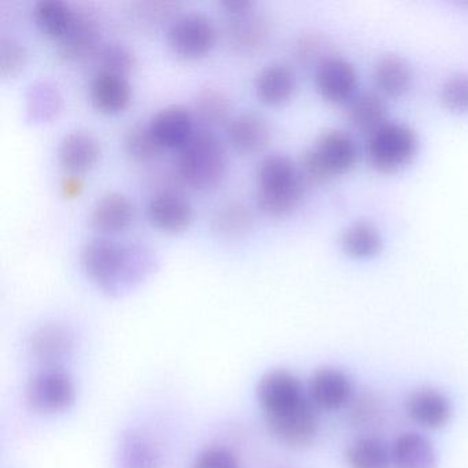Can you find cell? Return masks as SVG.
<instances>
[{"instance_id":"ffe728a7","label":"cell","mask_w":468,"mask_h":468,"mask_svg":"<svg viewBox=\"0 0 468 468\" xmlns=\"http://www.w3.org/2000/svg\"><path fill=\"white\" fill-rule=\"evenodd\" d=\"M133 220V204L127 197L120 193H108L98 198L90 216L92 229L101 234L124 231Z\"/></svg>"},{"instance_id":"8992f818","label":"cell","mask_w":468,"mask_h":468,"mask_svg":"<svg viewBox=\"0 0 468 468\" xmlns=\"http://www.w3.org/2000/svg\"><path fill=\"white\" fill-rule=\"evenodd\" d=\"M419 139L415 131L402 122H386L367 139L368 163L378 171L394 172L404 168L415 157Z\"/></svg>"},{"instance_id":"8d00e7d4","label":"cell","mask_w":468,"mask_h":468,"mask_svg":"<svg viewBox=\"0 0 468 468\" xmlns=\"http://www.w3.org/2000/svg\"><path fill=\"white\" fill-rule=\"evenodd\" d=\"M320 50H322V42H320L319 37H314V35H305L295 43V58L300 64H311L312 61L317 58Z\"/></svg>"},{"instance_id":"d6a6232c","label":"cell","mask_w":468,"mask_h":468,"mask_svg":"<svg viewBox=\"0 0 468 468\" xmlns=\"http://www.w3.org/2000/svg\"><path fill=\"white\" fill-rule=\"evenodd\" d=\"M59 98L57 90L48 84H37L32 87L28 97V112L32 119L48 122L59 111Z\"/></svg>"},{"instance_id":"52a82bcc","label":"cell","mask_w":468,"mask_h":468,"mask_svg":"<svg viewBox=\"0 0 468 468\" xmlns=\"http://www.w3.org/2000/svg\"><path fill=\"white\" fill-rule=\"evenodd\" d=\"M24 397L34 412L45 415L65 412L75 404V383L67 372L48 367L29 378Z\"/></svg>"},{"instance_id":"9c48e42d","label":"cell","mask_w":468,"mask_h":468,"mask_svg":"<svg viewBox=\"0 0 468 468\" xmlns=\"http://www.w3.org/2000/svg\"><path fill=\"white\" fill-rule=\"evenodd\" d=\"M101 32L94 10L78 6L68 34L58 42V54L65 61L92 59L101 48Z\"/></svg>"},{"instance_id":"4dcf8cb0","label":"cell","mask_w":468,"mask_h":468,"mask_svg":"<svg viewBox=\"0 0 468 468\" xmlns=\"http://www.w3.org/2000/svg\"><path fill=\"white\" fill-rule=\"evenodd\" d=\"M122 146L128 157L133 158L136 163H149L155 160L164 150L153 135L150 125L142 124V122H136L125 131Z\"/></svg>"},{"instance_id":"277c9868","label":"cell","mask_w":468,"mask_h":468,"mask_svg":"<svg viewBox=\"0 0 468 468\" xmlns=\"http://www.w3.org/2000/svg\"><path fill=\"white\" fill-rule=\"evenodd\" d=\"M226 172L224 144L213 131L197 128L177 154V179L191 190L209 191L221 185Z\"/></svg>"},{"instance_id":"6da1fadb","label":"cell","mask_w":468,"mask_h":468,"mask_svg":"<svg viewBox=\"0 0 468 468\" xmlns=\"http://www.w3.org/2000/svg\"><path fill=\"white\" fill-rule=\"evenodd\" d=\"M257 399L271 434L284 445H311L319 416L303 382L287 369H272L257 385Z\"/></svg>"},{"instance_id":"cb8c5ba5","label":"cell","mask_w":468,"mask_h":468,"mask_svg":"<svg viewBox=\"0 0 468 468\" xmlns=\"http://www.w3.org/2000/svg\"><path fill=\"white\" fill-rule=\"evenodd\" d=\"M374 80L383 94L399 97L412 86V68L402 57L388 54L375 65Z\"/></svg>"},{"instance_id":"4316f807","label":"cell","mask_w":468,"mask_h":468,"mask_svg":"<svg viewBox=\"0 0 468 468\" xmlns=\"http://www.w3.org/2000/svg\"><path fill=\"white\" fill-rule=\"evenodd\" d=\"M34 18L46 37L59 42L72 26L75 9L62 0H40L35 5Z\"/></svg>"},{"instance_id":"e575fe53","label":"cell","mask_w":468,"mask_h":468,"mask_svg":"<svg viewBox=\"0 0 468 468\" xmlns=\"http://www.w3.org/2000/svg\"><path fill=\"white\" fill-rule=\"evenodd\" d=\"M27 50L17 40L4 37L0 42V73L5 79L16 78L26 67Z\"/></svg>"},{"instance_id":"7c38bea8","label":"cell","mask_w":468,"mask_h":468,"mask_svg":"<svg viewBox=\"0 0 468 468\" xmlns=\"http://www.w3.org/2000/svg\"><path fill=\"white\" fill-rule=\"evenodd\" d=\"M149 125L163 149H182L197 131L193 112L180 105L161 109L152 117Z\"/></svg>"},{"instance_id":"603a6c76","label":"cell","mask_w":468,"mask_h":468,"mask_svg":"<svg viewBox=\"0 0 468 468\" xmlns=\"http://www.w3.org/2000/svg\"><path fill=\"white\" fill-rule=\"evenodd\" d=\"M254 90L260 102L268 106L283 105L294 94V72L284 64L268 65L256 76Z\"/></svg>"},{"instance_id":"4fadbf2b","label":"cell","mask_w":468,"mask_h":468,"mask_svg":"<svg viewBox=\"0 0 468 468\" xmlns=\"http://www.w3.org/2000/svg\"><path fill=\"white\" fill-rule=\"evenodd\" d=\"M270 23L264 16L250 10L243 15L231 16L227 23L226 37L235 53L256 56L270 40Z\"/></svg>"},{"instance_id":"7a4b0ae2","label":"cell","mask_w":468,"mask_h":468,"mask_svg":"<svg viewBox=\"0 0 468 468\" xmlns=\"http://www.w3.org/2000/svg\"><path fill=\"white\" fill-rule=\"evenodd\" d=\"M80 261L87 278L109 295H120L136 286L152 264L138 246L119 245L103 238L84 245Z\"/></svg>"},{"instance_id":"d6986e66","label":"cell","mask_w":468,"mask_h":468,"mask_svg":"<svg viewBox=\"0 0 468 468\" xmlns=\"http://www.w3.org/2000/svg\"><path fill=\"white\" fill-rule=\"evenodd\" d=\"M100 154L97 139L80 131L65 135L58 147L59 164L69 175L76 176L94 168L100 160Z\"/></svg>"},{"instance_id":"d590c367","label":"cell","mask_w":468,"mask_h":468,"mask_svg":"<svg viewBox=\"0 0 468 468\" xmlns=\"http://www.w3.org/2000/svg\"><path fill=\"white\" fill-rule=\"evenodd\" d=\"M193 468H240L239 462L232 452L226 448L205 449L199 453Z\"/></svg>"},{"instance_id":"5b68a950","label":"cell","mask_w":468,"mask_h":468,"mask_svg":"<svg viewBox=\"0 0 468 468\" xmlns=\"http://www.w3.org/2000/svg\"><path fill=\"white\" fill-rule=\"evenodd\" d=\"M357 155V144L349 133L328 130L320 133L312 149L303 153L298 165L308 185H319L352 169Z\"/></svg>"},{"instance_id":"60d3db41","label":"cell","mask_w":468,"mask_h":468,"mask_svg":"<svg viewBox=\"0 0 468 468\" xmlns=\"http://www.w3.org/2000/svg\"><path fill=\"white\" fill-rule=\"evenodd\" d=\"M69 176L64 185L65 196L73 197L76 194L79 196V190L81 188L80 179L76 175H69Z\"/></svg>"},{"instance_id":"5bb4252c","label":"cell","mask_w":468,"mask_h":468,"mask_svg":"<svg viewBox=\"0 0 468 468\" xmlns=\"http://www.w3.org/2000/svg\"><path fill=\"white\" fill-rule=\"evenodd\" d=\"M147 218L153 227L166 232L179 234L188 229L193 220V207L176 191H161L150 199Z\"/></svg>"},{"instance_id":"9a60e30c","label":"cell","mask_w":468,"mask_h":468,"mask_svg":"<svg viewBox=\"0 0 468 468\" xmlns=\"http://www.w3.org/2000/svg\"><path fill=\"white\" fill-rule=\"evenodd\" d=\"M410 420L427 430L445 427L452 419V405L442 391L434 388H419L405 401Z\"/></svg>"},{"instance_id":"8fae6325","label":"cell","mask_w":468,"mask_h":468,"mask_svg":"<svg viewBox=\"0 0 468 468\" xmlns=\"http://www.w3.org/2000/svg\"><path fill=\"white\" fill-rule=\"evenodd\" d=\"M357 72L347 59L342 57H325L317 64V91L324 100L334 103L346 102L355 97Z\"/></svg>"},{"instance_id":"74e56055","label":"cell","mask_w":468,"mask_h":468,"mask_svg":"<svg viewBox=\"0 0 468 468\" xmlns=\"http://www.w3.org/2000/svg\"><path fill=\"white\" fill-rule=\"evenodd\" d=\"M380 412L382 410H380L379 405L371 397L358 399L352 410L356 424H372L377 421V419H379Z\"/></svg>"},{"instance_id":"d4e9b609","label":"cell","mask_w":468,"mask_h":468,"mask_svg":"<svg viewBox=\"0 0 468 468\" xmlns=\"http://www.w3.org/2000/svg\"><path fill=\"white\" fill-rule=\"evenodd\" d=\"M194 119L199 128H212L229 124L231 117V102L221 90L207 87L197 94L194 101Z\"/></svg>"},{"instance_id":"44dd1931","label":"cell","mask_w":468,"mask_h":468,"mask_svg":"<svg viewBox=\"0 0 468 468\" xmlns=\"http://www.w3.org/2000/svg\"><path fill=\"white\" fill-rule=\"evenodd\" d=\"M114 468H163V459L150 438L128 430L117 443Z\"/></svg>"},{"instance_id":"7402d4cb","label":"cell","mask_w":468,"mask_h":468,"mask_svg":"<svg viewBox=\"0 0 468 468\" xmlns=\"http://www.w3.org/2000/svg\"><path fill=\"white\" fill-rule=\"evenodd\" d=\"M394 468H437L438 454L429 438L404 432L390 446Z\"/></svg>"},{"instance_id":"2e32d148","label":"cell","mask_w":468,"mask_h":468,"mask_svg":"<svg viewBox=\"0 0 468 468\" xmlns=\"http://www.w3.org/2000/svg\"><path fill=\"white\" fill-rule=\"evenodd\" d=\"M90 100L100 113L116 116L131 105L133 86L124 76L98 72L90 83Z\"/></svg>"},{"instance_id":"f35d334b","label":"cell","mask_w":468,"mask_h":468,"mask_svg":"<svg viewBox=\"0 0 468 468\" xmlns=\"http://www.w3.org/2000/svg\"><path fill=\"white\" fill-rule=\"evenodd\" d=\"M175 7H176L175 4H144L141 5V15L153 23V21L168 17L174 13Z\"/></svg>"},{"instance_id":"836d02e7","label":"cell","mask_w":468,"mask_h":468,"mask_svg":"<svg viewBox=\"0 0 468 468\" xmlns=\"http://www.w3.org/2000/svg\"><path fill=\"white\" fill-rule=\"evenodd\" d=\"M441 102L449 111L468 112V73L460 72L446 79L441 87Z\"/></svg>"},{"instance_id":"3957f363","label":"cell","mask_w":468,"mask_h":468,"mask_svg":"<svg viewBox=\"0 0 468 468\" xmlns=\"http://www.w3.org/2000/svg\"><path fill=\"white\" fill-rule=\"evenodd\" d=\"M308 183L300 165L283 154L265 155L257 169V205L271 218H282L295 209Z\"/></svg>"},{"instance_id":"f546056e","label":"cell","mask_w":468,"mask_h":468,"mask_svg":"<svg viewBox=\"0 0 468 468\" xmlns=\"http://www.w3.org/2000/svg\"><path fill=\"white\" fill-rule=\"evenodd\" d=\"M253 220V215L245 204L229 202L213 215L212 231L223 239H237L251 231Z\"/></svg>"},{"instance_id":"83f0119b","label":"cell","mask_w":468,"mask_h":468,"mask_svg":"<svg viewBox=\"0 0 468 468\" xmlns=\"http://www.w3.org/2000/svg\"><path fill=\"white\" fill-rule=\"evenodd\" d=\"M349 468H394L390 446L374 437H363L350 443L345 451Z\"/></svg>"},{"instance_id":"e0dca14e","label":"cell","mask_w":468,"mask_h":468,"mask_svg":"<svg viewBox=\"0 0 468 468\" xmlns=\"http://www.w3.org/2000/svg\"><path fill=\"white\" fill-rule=\"evenodd\" d=\"M227 138L235 152L254 154L264 150L270 144L271 128L262 117L245 112L229 120Z\"/></svg>"},{"instance_id":"1f68e13d","label":"cell","mask_w":468,"mask_h":468,"mask_svg":"<svg viewBox=\"0 0 468 468\" xmlns=\"http://www.w3.org/2000/svg\"><path fill=\"white\" fill-rule=\"evenodd\" d=\"M92 61H94L95 73H113L124 78H128L136 67L135 54L122 43H112L105 48H101Z\"/></svg>"},{"instance_id":"30bf717a","label":"cell","mask_w":468,"mask_h":468,"mask_svg":"<svg viewBox=\"0 0 468 468\" xmlns=\"http://www.w3.org/2000/svg\"><path fill=\"white\" fill-rule=\"evenodd\" d=\"M308 396L317 410L333 412L341 410L352 399V379L342 369L323 367L312 374Z\"/></svg>"},{"instance_id":"ba28073f","label":"cell","mask_w":468,"mask_h":468,"mask_svg":"<svg viewBox=\"0 0 468 468\" xmlns=\"http://www.w3.org/2000/svg\"><path fill=\"white\" fill-rule=\"evenodd\" d=\"M218 32L209 18L198 13L180 16L168 29V43L175 54L187 61L204 58L215 48Z\"/></svg>"},{"instance_id":"f1b7e54d","label":"cell","mask_w":468,"mask_h":468,"mask_svg":"<svg viewBox=\"0 0 468 468\" xmlns=\"http://www.w3.org/2000/svg\"><path fill=\"white\" fill-rule=\"evenodd\" d=\"M341 245L355 259H369L379 253L383 239L379 229L374 224L358 220L342 231Z\"/></svg>"},{"instance_id":"ab89813d","label":"cell","mask_w":468,"mask_h":468,"mask_svg":"<svg viewBox=\"0 0 468 468\" xmlns=\"http://www.w3.org/2000/svg\"><path fill=\"white\" fill-rule=\"evenodd\" d=\"M221 7H223L227 15L231 17V16L243 15V13L254 10L256 4L250 2V0H226V2L221 4Z\"/></svg>"},{"instance_id":"484cf974","label":"cell","mask_w":468,"mask_h":468,"mask_svg":"<svg viewBox=\"0 0 468 468\" xmlns=\"http://www.w3.org/2000/svg\"><path fill=\"white\" fill-rule=\"evenodd\" d=\"M346 114L356 130L371 133L385 124L388 106L377 92H361L349 101Z\"/></svg>"},{"instance_id":"ac0fdd59","label":"cell","mask_w":468,"mask_h":468,"mask_svg":"<svg viewBox=\"0 0 468 468\" xmlns=\"http://www.w3.org/2000/svg\"><path fill=\"white\" fill-rule=\"evenodd\" d=\"M75 336L59 324H46L29 336L28 349L32 357L40 363L54 366L72 355Z\"/></svg>"}]
</instances>
